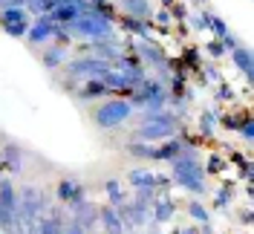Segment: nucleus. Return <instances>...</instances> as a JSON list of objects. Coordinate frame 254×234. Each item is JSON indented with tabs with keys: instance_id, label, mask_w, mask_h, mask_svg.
Returning a JSON list of instances; mask_svg holds the SVG:
<instances>
[{
	"instance_id": "1",
	"label": "nucleus",
	"mask_w": 254,
	"mask_h": 234,
	"mask_svg": "<svg viewBox=\"0 0 254 234\" xmlns=\"http://www.w3.org/2000/svg\"><path fill=\"white\" fill-rule=\"evenodd\" d=\"M171 182H176L182 191H188L193 197H205L208 194L205 171H202V165L196 159V145L182 142V154L171 162Z\"/></svg>"
},
{
	"instance_id": "2",
	"label": "nucleus",
	"mask_w": 254,
	"mask_h": 234,
	"mask_svg": "<svg viewBox=\"0 0 254 234\" xmlns=\"http://www.w3.org/2000/svg\"><path fill=\"white\" fill-rule=\"evenodd\" d=\"M182 119H176L171 110H156V113H144L139 127H136V136L133 139L142 142H165L179 133Z\"/></svg>"
},
{
	"instance_id": "3",
	"label": "nucleus",
	"mask_w": 254,
	"mask_h": 234,
	"mask_svg": "<svg viewBox=\"0 0 254 234\" xmlns=\"http://www.w3.org/2000/svg\"><path fill=\"white\" fill-rule=\"evenodd\" d=\"M64 29L69 32L72 38H84V41H110V38H116L113 17H104V15H98V12L78 15L72 23H66Z\"/></svg>"
},
{
	"instance_id": "4",
	"label": "nucleus",
	"mask_w": 254,
	"mask_h": 234,
	"mask_svg": "<svg viewBox=\"0 0 254 234\" xmlns=\"http://www.w3.org/2000/svg\"><path fill=\"white\" fill-rule=\"evenodd\" d=\"M133 116V104L127 98H104L98 107H93V122L101 130H113V127H122L125 122H130Z\"/></svg>"
},
{
	"instance_id": "5",
	"label": "nucleus",
	"mask_w": 254,
	"mask_h": 234,
	"mask_svg": "<svg viewBox=\"0 0 254 234\" xmlns=\"http://www.w3.org/2000/svg\"><path fill=\"white\" fill-rule=\"evenodd\" d=\"M133 107H142L144 113H156V110H165L171 95L165 90V84H159L156 78H144L142 84L133 90V95L127 98Z\"/></svg>"
},
{
	"instance_id": "6",
	"label": "nucleus",
	"mask_w": 254,
	"mask_h": 234,
	"mask_svg": "<svg viewBox=\"0 0 254 234\" xmlns=\"http://www.w3.org/2000/svg\"><path fill=\"white\" fill-rule=\"evenodd\" d=\"M44 214H47V197L35 185H26L20 194V203H17V232L38 226V220Z\"/></svg>"
},
{
	"instance_id": "7",
	"label": "nucleus",
	"mask_w": 254,
	"mask_h": 234,
	"mask_svg": "<svg viewBox=\"0 0 254 234\" xmlns=\"http://www.w3.org/2000/svg\"><path fill=\"white\" fill-rule=\"evenodd\" d=\"M110 67H113L110 61L95 58V55H75L72 61H66L64 73L72 81V90H75V84H84V81H90V78H101Z\"/></svg>"
},
{
	"instance_id": "8",
	"label": "nucleus",
	"mask_w": 254,
	"mask_h": 234,
	"mask_svg": "<svg viewBox=\"0 0 254 234\" xmlns=\"http://www.w3.org/2000/svg\"><path fill=\"white\" fill-rule=\"evenodd\" d=\"M0 229L3 234H17V197L12 179L0 176Z\"/></svg>"
},
{
	"instance_id": "9",
	"label": "nucleus",
	"mask_w": 254,
	"mask_h": 234,
	"mask_svg": "<svg viewBox=\"0 0 254 234\" xmlns=\"http://www.w3.org/2000/svg\"><path fill=\"white\" fill-rule=\"evenodd\" d=\"M127 182H130V188H133L136 197H142V200H147V203L156 200V173L153 171L133 168V171L127 173Z\"/></svg>"
},
{
	"instance_id": "10",
	"label": "nucleus",
	"mask_w": 254,
	"mask_h": 234,
	"mask_svg": "<svg viewBox=\"0 0 254 234\" xmlns=\"http://www.w3.org/2000/svg\"><path fill=\"white\" fill-rule=\"evenodd\" d=\"M58 29V23L49 15H38L35 23H29V32H26V44L32 47H44V44H52V35Z\"/></svg>"
},
{
	"instance_id": "11",
	"label": "nucleus",
	"mask_w": 254,
	"mask_h": 234,
	"mask_svg": "<svg viewBox=\"0 0 254 234\" xmlns=\"http://www.w3.org/2000/svg\"><path fill=\"white\" fill-rule=\"evenodd\" d=\"M55 197H58V203H64L69 208V205L84 203L87 200V191H84V185H81L78 179H61L58 188H55Z\"/></svg>"
},
{
	"instance_id": "12",
	"label": "nucleus",
	"mask_w": 254,
	"mask_h": 234,
	"mask_svg": "<svg viewBox=\"0 0 254 234\" xmlns=\"http://www.w3.org/2000/svg\"><path fill=\"white\" fill-rule=\"evenodd\" d=\"M174 217H176V203L171 200V194L156 197V200L150 203V220H153V223L165 226V223H171Z\"/></svg>"
},
{
	"instance_id": "13",
	"label": "nucleus",
	"mask_w": 254,
	"mask_h": 234,
	"mask_svg": "<svg viewBox=\"0 0 254 234\" xmlns=\"http://www.w3.org/2000/svg\"><path fill=\"white\" fill-rule=\"evenodd\" d=\"M122 29H125L127 35H133V38H139V41H153V32H156L150 20H142V17H130V15L122 17Z\"/></svg>"
},
{
	"instance_id": "14",
	"label": "nucleus",
	"mask_w": 254,
	"mask_h": 234,
	"mask_svg": "<svg viewBox=\"0 0 254 234\" xmlns=\"http://www.w3.org/2000/svg\"><path fill=\"white\" fill-rule=\"evenodd\" d=\"M98 223L104 226V232L107 234H127L125 232V220L119 214V208L116 205H104V208H98Z\"/></svg>"
},
{
	"instance_id": "15",
	"label": "nucleus",
	"mask_w": 254,
	"mask_h": 234,
	"mask_svg": "<svg viewBox=\"0 0 254 234\" xmlns=\"http://www.w3.org/2000/svg\"><path fill=\"white\" fill-rule=\"evenodd\" d=\"M231 61H234V70H240V76L246 78V81H252V76H254V58H252V49L249 47H234L231 52Z\"/></svg>"
},
{
	"instance_id": "16",
	"label": "nucleus",
	"mask_w": 254,
	"mask_h": 234,
	"mask_svg": "<svg viewBox=\"0 0 254 234\" xmlns=\"http://www.w3.org/2000/svg\"><path fill=\"white\" fill-rule=\"evenodd\" d=\"M78 101H95V98H104V95H110L107 90V84L101 81V78H90V81H84L78 90H72Z\"/></svg>"
},
{
	"instance_id": "17",
	"label": "nucleus",
	"mask_w": 254,
	"mask_h": 234,
	"mask_svg": "<svg viewBox=\"0 0 254 234\" xmlns=\"http://www.w3.org/2000/svg\"><path fill=\"white\" fill-rule=\"evenodd\" d=\"M69 214H72V220H75V223H81L87 232H90V229H95V223H98V208H95L93 203H87V200H84V203H78V205H69Z\"/></svg>"
},
{
	"instance_id": "18",
	"label": "nucleus",
	"mask_w": 254,
	"mask_h": 234,
	"mask_svg": "<svg viewBox=\"0 0 254 234\" xmlns=\"http://www.w3.org/2000/svg\"><path fill=\"white\" fill-rule=\"evenodd\" d=\"M119 3V9L130 17H142V20H150L153 17V6H150V0H116Z\"/></svg>"
},
{
	"instance_id": "19",
	"label": "nucleus",
	"mask_w": 254,
	"mask_h": 234,
	"mask_svg": "<svg viewBox=\"0 0 254 234\" xmlns=\"http://www.w3.org/2000/svg\"><path fill=\"white\" fill-rule=\"evenodd\" d=\"M0 159H3V165H6V171H12V173H17L20 168H23V151H20L17 145H12V142L3 145Z\"/></svg>"
},
{
	"instance_id": "20",
	"label": "nucleus",
	"mask_w": 254,
	"mask_h": 234,
	"mask_svg": "<svg viewBox=\"0 0 254 234\" xmlns=\"http://www.w3.org/2000/svg\"><path fill=\"white\" fill-rule=\"evenodd\" d=\"M38 234H64L61 208H52V214H44L38 220Z\"/></svg>"
},
{
	"instance_id": "21",
	"label": "nucleus",
	"mask_w": 254,
	"mask_h": 234,
	"mask_svg": "<svg viewBox=\"0 0 254 234\" xmlns=\"http://www.w3.org/2000/svg\"><path fill=\"white\" fill-rule=\"evenodd\" d=\"M66 58H69V49L66 47H55V44L41 52V64H44L47 70H58L61 64H66Z\"/></svg>"
},
{
	"instance_id": "22",
	"label": "nucleus",
	"mask_w": 254,
	"mask_h": 234,
	"mask_svg": "<svg viewBox=\"0 0 254 234\" xmlns=\"http://www.w3.org/2000/svg\"><path fill=\"white\" fill-rule=\"evenodd\" d=\"M202 23H205V29L211 32V38H228V35H231V29H228V26H225V20H222L220 15H214V12H202Z\"/></svg>"
},
{
	"instance_id": "23",
	"label": "nucleus",
	"mask_w": 254,
	"mask_h": 234,
	"mask_svg": "<svg viewBox=\"0 0 254 234\" xmlns=\"http://www.w3.org/2000/svg\"><path fill=\"white\" fill-rule=\"evenodd\" d=\"M220 125V113L217 110H202L199 113V136L202 139H214V127Z\"/></svg>"
},
{
	"instance_id": "24",
	"label": "nucleus",
	"mask_w": 254,
	"mask_h": 234,
	"mask_svg": "<svg viewBox=\"0 0 254 234\" xmlns=\"http://www.w3.org/2000/svg\"><path fill=\"white\" fill-rule=\"evenodd\" d=\"M127 151H130V156H136V159H147V162H156V145L153 142H130L127 145Z\"/></svg>"
},
{
	"instance_id": "25",
	"label": "nucleus",
	"mask_w": 254,
	"mask_h": 234,
	"mask_svg": "<svg viewBox=\"0 0 254 234\" xmlns=\"http://www.w3.org/2000/svg\"><path fill=\"white\" fill-rule=\"evenodd\" d=\"M81 15V9L78 6H69V3H64V6H55L52 12H49V17L58 23V26H66V23H72L75 17Z\"/></svg>"
},
{
	"instance_id": "26",
	"label": "nucleus",
	"mask_w": 254,
	"mask_h": 234,
	"mask_svg": "<svg viewBox=\"0 0 254 234\" xmlns=\"http://www.w3.org/2000/svg\"><path fill=\"white\" fill-rule=\"evenodd\" d=\"M104 191H107L110 205H116V208H122V205L127 203V191H125V185H122L119 179H107V182H104Z\"/></svg>"
},
{
	"instance_id": "27",
	"label": "nucleus",
	"mask_w": 254,
	"mask_h": 234,
	"mask_svg": "<svg viewBox=\"0 0 254 234\" xmlns=\"http://www.w3.org/2000/svg\"><path fill=\"white\" fill-rule=\"evenodd\" d=\"M20 20H29V12L23 6H6V9H0V26H12V23H20Z\"/></svg>"
},
{
	"instance_id": "28",
	"label": "nucleus",
	"mask_w": 254,
	"mask_h": 234,
	"mask_svg": "<svg viewBox=\"0 0 254 234\" xmlns=\"http://www.w3.org/2000/svg\"><path fill=\"white\" fill-rule=\"evenodd\" d=\"M188 217L193 220L196 226H202V223H211V211H208L199 200H190L188 203Z\"/></svg>"
},
{
	"instance_id": "29",
	"label": "nucleus",
	"mask_w": 254,
	"mask_h": 234,
	"mask_svg": "<svg viewBox=\"0 0 254 234\" xmlns=\"http://www.w3.org/2000/svg\"><path fill=\"white\" fill-rule=\"evenodd\" d=\"M234 203V185H222L217 194H214V208L217 211H228V205Z\"/></svg>"
},
{
	"instance_id": "30",
	"label": "nucleus",
	"mask_w": 254,
	"mask_h": 234,
	"mask_svg": "<svg viewBox=\"0 0 254 234\" xmlns=\"http://www.w3.org/2000/svg\"><path fill=\"white\" fill-rule=\"evenodd\" d=\"M202 171L211 173V176H217V173L228 171V162H225V156H222V154H211V156H208V165L202 168Z\"/></svg>"
},
{
	"instance_id": "31",
	"label": "nucleus",
	"mask_w": 254,
	"mask_h": 234,
	"mask_svg": "<svg viewBox=\"0 0 254 234\" xmlns=\"http://www.w3.org/2000/svg\"><path fill=\"white\" fill-rule=\"evenodd\" d=\"M246 116H249V110H246V113H225V116H220V122H222V127H228V130H234V133H237Z\"/></svg>"
},
{
	"instance_id": "32",
	"label": "nucleus",
	"mask_w": 254,
	"mask_h": 234,
	"mask_svg": "<svg viewBox=\"0 0 254 234\" xmlns=\"http://www.w3.org/2000/svg\"><path fill=\"white\" fill-rule=\"evenodd\" d=\"M29 23H32V17L29 20H20V23H12V26H3V29H6V35H12V38H26Z\"/></svg>"
},
{
	"instance_id": "33",
	"label": "nucleus",
	"mask_w": 254,
	"mask_h": 234,
	"mask_svg": "<svg viewBox=\"0 0 254 234\" xmlns=\"http://www.w3.org/2000/svg\"><path fill=\"white\" fill-rule=\"evenodd\" d=\"M237 133L243 136V142H246V145H252V142H254V125H252V113H249V116L243 119V125H240V130H237Z\"/></svg>"
},
{
	"instance_id": "34",
	"label": "nucleus",
	"mask_w": 254,
	"mask_h": 234,
	"mask_svg": "<svg viewBox=\"0 0 254 234\" xmlns=\"http://www.w3.org/2000/svg\"><path fill=\"white\" fill-rule=\"evenodd\" d=\"M205 52L211 55V58H222V55H225V47H222L220 38H211V41L205 44Z\"/></svg>"
},
{
	"instance_id": "35",
	"label": "nucleus",
	"mask_w": 254,
	"mask_h": 234,
	"mask_svg": "<svg viewBox=\"0 0 254 234\" xmlns=\"http://www.w3.org/2000/svg\"><path fill=\"white\" fill-rule=\"evenodd\" d=\"M171 17H174V23H182V20L188 17V6H185L182 0H176L174 6H171Z\"/></svg>"
},
{
	"instance_id": "36",
	"label": "nucleus",
	"mask_w": 254,
	"mask_h": 234,
	"mask_svg": "<svg viewBox=\"0 0 254 234\" xmlns=\"http://www.w3.org/2000/svg\"><path fill=\"white\" fill-rule=\"evenodd\" d=\"M217 98H220V101H234V98H237V93H234L225 81H220V84H217Z\"/></svg>"
},
{
	"instance_id": "37",
	"label": "nucleus",
	"mask_w": 254,
	"mask_h": 234,
	"mask_svg": "<svg viewBox=\"0 0 254 234\" xmlns=\"http://www.w3.org/2000/svg\"><path fill=\"white\" fill-rule=\"evenodd\" d=\"M199 70H202V76H205L208 84H220V81H222V76H220V70H217V67H199Z\"/></svg>"
},
{
	"instance_id": "38",
	"label": "nucleus",
	"mask_w": 254,
	"mask_h": 234,
	"mask_svg": "<svg viewBox=\"0 0 254 234\" xmlns=\"http://www.w3.org/2000/svg\"><path fill=\"white\" fill-rule=\"evenodd\" d=\"M64 234H90L81 223H75V220H69V223H64Z\"/></svg>"
},
{
	"instance_id": "39",
	"label": "nucleus",
	"mask_w": 254,
	"mask_h": 234,
	"mask_svg": "<svg viewBox=\"0 0 254 234\" xmlns=\"http://www.w3.org/2000/svg\"><path fill=\"white\" fill-rule=\"evenodd\" d=\"M174 234H199V226H179L174 229Z\"/></svg>"
},
{
	"instance_id": "40",
	"label": "nucleus",
	"mask_w": 254,
	"mask_h": 234,
	"mask_svg": "<svg viewBox=\"0 0 254 234\" xmlns=\"http://www.w3.org/2000/svg\"><path fill=\"white\" fill-rule=\"evenodd\" d=\"M240 223H243V226H249V223H252V211H249V208L240 214Z\"/></svg>"
},
{
	"instance_id": "41",
	"label": "nucleus",
	"mask_w": 254,
	"mask_h": 234,
	"mask_svg": "<svg viewBox=\"0 0 254 234\" xmlns=\"http://www.w3.org/2000/svg\"><path fill=\"white\" fill-rule=\"evenodd\" d=\"M6 6H26V0H6Z\"/></svg>"
},
{
	"instance_id": "42",
	"label": "nucleus",
	"mask_w": 254,
	"mask_h": 234,
	"mask_svg": "<svg viewBox=\"0 0 254 234\" xmlns=\"http://www.w3.org/2000/svg\"><path fill=\"white\" fill-rule=\"evenodd\" d=\"M159 3H162V9H171V6H174L176 0H159Z\"/></svg>"
},
{
	"instance_id": "43",
	"label": "nucleus",
	"mask_w": 254,
	"mask_h": 234,
	"mask_svg": "<svg viewBox=\"0 0 254 234\" xmlns=\"http://www.w3.org/2000/svg\"><path fill=\"white\" fill-rule=\"evenodd\" d=\"M0 9H6V0H0Z\"/></svg>"
},
{
	"instance_id": "44",
	"label": "nucleus",
	"mask_w": 254,
	"mask_h": 234,
	"mask_svg": "<svg viewBox=\"0 0 254 234\" xmlns=\"http://www.w3.org/2000/svg\"><path fill=\"white\" fill-rule=\"evenodd\" d=\"M196 3H205V0H196Z\"/></svg>"
}]
</instances>
